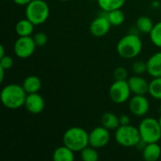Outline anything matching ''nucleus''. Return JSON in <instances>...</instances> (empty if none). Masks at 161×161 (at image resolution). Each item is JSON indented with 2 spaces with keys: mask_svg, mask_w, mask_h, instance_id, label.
<instances>
[{
  "mask_svg": "<svg viewBox=\"0 0 161 161\" xmlns=\"http://www.w3.org/2000/svg\"><path fill=\"white\" fill-rule=\"evenodd\" d=\"M27 93L22 85L8 84L5 86L0 93L3 106L8 109H18L25 105Z\"/></svg>",
  "mask_w": 161,
  "mask_h": 161,
  "instance_id": "obj_1",
  "label": "nucleus"
},
{
  "mask_svg": "<svg viewBox=\"0 0 161 161\" xmlns=\"http://www.w3.org/2000/svg\"><path fill=\"white\" fill-rule=\"evenodd\" d=\"M116 50L121 58L132 59L141 54L142 50V42L139 35L129 33L119 40Z\"/></svg>",
  "mask_w": 161,
  "mask_h": 161,
  "instance_id": "obj_2",
  "label": "nucleus"
},
{
  "mask_svg": "<svg viewBox=\"0 0 161 161\" xmlns=\"http://www.w3.org/2000/svg\"><path fill=\"white\" fill-rule=\"evenodd\" d=\"M62 142L64 145L72 149L74 152H80L90 145L89 133L79 126L70 127L64 132Z\"/></svg>",
  "mask_w": 161,
  "mask_h": 161,
  "instance_id": "obj_3",
  "label": "nucleus"
},
{
  "mask_svg": "<svg viewBox=\"0 0 161 161\" xmlns=\"http://www.w3.org/2000/svg\"><path fill=\"white\" fill-rule=\"evenodd\" d=\"M25 18L35 25L45 23L50 14V8L44 0H32L25 6Z\"/></svg>",
  "mask_w": 161,
  "mask_h": 161,
  "instance_id": "obj_4",
  "label": "nucleus"
},
{
  "mask_svg": "<svg viewBox=\"0 0 161 161\" xmlns=\"http://www.w3.org/2000/svg\"><path fill=\"white\" fill-rule=\"evenodd\" d=\"M139 131L142 141L145 143L158 142L161 140V126L159 121L152 118H144L139 125Z\"/></svg>",
  "mask_w": 161,
  "mask_h": 161,
  "instance_id": "obj_5",
  "label": "nucleus"
},
{
  "mask_svg": "<svg viewBox=\"0 0 161 161\" xmlns=\"http://www.w3.org/2000/svg\"><path fill=\"white\" fill-rule=\"evenodd\" d=\"M141 140L139 128L131 125H120L115 131V141L121 146L134 147L138 145Z\"/></svg>",
  "mask_w": 161,
  "mask_h": 161,
  "instance_id": "obj_6",
  "label": "nucleus"
},
{
  "mask_svg": "<svg viewBox=\"0 0 161 161\" xmlns=\"http://www.w3.org/2000/svg\"><path fill=\"white\" fill-rule=\"evenodd\" d=\"M131 90L127 80H115L109 87L108 94L115 104H124L130 99Z\"/></svg>",
  "mask_w": 161,
  "mask_h": 161,
  "instance_id": "obj_7",
  "label": "nucleus"
},
{
  "mask_svg": "<svg viewBox=\"0 0 161 161\" xmlns=\"http://www.w3.org/2000/svg\"><path fill=\"white\" fill-rule=\"evenodd\" d=\"M36 43L31 36H25V37H19L13 45V50L19 58H30L35 50H36Z\"/></svg>",
  "mask_w": 161,
  "mask_h": 161,
  "instance_id": "obj_8",
  "label": "nucleus"
},
{
  "mask_svg": "<svg viewBox=\"0 0 161 161\" xmlns=\"http://www.w3.org/2000/svg\"><path fill=\"white\" fill-rule=\"evenodd\" d=\"M110 141V133L109 130L103 125L94 127L89 133V142L90 145L96 148L101 149L108 145Z\"/></svg>",
  "mask_w": 161,
  "mask_h": 161,
  "instance_id": "obj_9",
  "label": "nucleus"
},
{
  "mask_svg": "<svg viewBox=\"0 0 161 161\" xmlns=\"http://www.w3.org/2000/svg\"><path fill=\"white\" fill-rule=\"evenodd\" d=\"M128 107H129L130 112L133 115L138 116V117H143L149 111L150 103L145 95L134 94V96L129 99Z\"/></svg>",
  "mask_w": 161,
  "mask_h": 161,
  "instance_id": "obj_10",
  "label": "nucleus"
},
{
  "mask_svg": "<svg viewBox=\"0 0 161 161\" xmlns=\"http://www.w3.org/2000/svg\"><path fill=\"white\" fill-rule=\"evenodd\" d=\"M111 27V24L107 17V12L105 15H99L93 19L90 25V32L92 36L100 38L106 36Z\"/></svg>",
  "mask_w": 161,
  "mask_h": 161,
  "instance_id": "obj_11",
  "label": "nucleus"
},
{
  "mask_svg": "<svg viewBox=\"0 0 161 161\" xmlns=\"http://www.w3.org/2000/svg\"><path fill=\"white\" fill-rule=\"evenodd\" d=\"M24 107L28 112L32 114H39L43 111L45 108V101L38 92L27 93Z\"/></svg>",
  "mask_w": 161,
  "mask_h": 161,
  "instance_id": "obj_12",
  "label": "nucleus"
},
{
  "mask_svg": "<svg viewBox=\"0 0 161 161\" xmlns=\"http://www.w3.org/2000/svg\"><path fill=\"white\" fill-rule=\"evenodd\" d=\"M131 92L138 95H145L149 93V82L142 75H133L127 79Z\"/></svg>",
  "mask_w": 161,
  "mask_h": 161,
  "instance_id": "obj_13",
  "label": "nucleus"
},
{
  "mask_svg": "<svg viewBox=\"0 0 161 161\" xmlns=\"http://www.w3.org/2000/svg\"><path fill=\"white\" fill-rule=\"evenodd\" d=\"M147 73L153 78L161 76V51L155 53L148 58Z\"/></svg>",
  "mask_w": 161,
  "mask_h": 161,
  "instance_id": "obj_14",
  "label": "nucleus"
},
{
  "mask_svg": "<svg viewBox=\"0 0 161 161\" xmlns=\"http://www.w3.org/2000/svg\"><path fill=\"white\" fill-rule=\"evenodd\" d=\"M161 157V147L158 142L146 143L142 149V158L145 161H157Z\"/></svg>",
  "mask_w": 161,
  "mask_h": 161,
  "instance_id": "obj_15",
  "label": "nucleus"
},
{
  "mask_svg": "<svg viewBox=\"0 0 161 161\" xmlns=\"http://www.w3.org/2000/svg\"><path fill=\"white\" fill-rule=\"evenodd\" d=\"M22 86L26 93L39 92L42 88V81L37 75H28L23 81Z\"/></svg>",
  "mask_w": 161,
  "mask_h": 161,
  "instance_id": "obj_16",
  "label": "nucleus"
},
{
  "mask_svg": "<svg viewBox=\"0 0 161 161\" xmlns=\"http://www.w3.org/2000/svg\"><path fill=\"white\" fill-rule=\"evenodd\" d=\"M53 159L55 161H73L75 159V152L63 144L55 149L53 152Z\"/></svg>",
  "mask_w": 161,
  "mask_h": 161,
  "instance_id": "obj_17",
  "label": "nucleus"
},
{
  "mask_svg": "<svg viewBox=\"0 0 161 161\" xmlns=\"http://www.w3.org/2000/svg\"><path fill=\"white\" fill-rule=\"evenodd\" d=\"M35 25L29 21L27 18L22 19L17 22L15 25V32L19 37H25V36H31V34L34 31Z\"/></svg>",
  "mask_w": 161,
  "mask_h": 161,
  "instance_id": "obj_18",
  "label": "nucleus"
},
{
  "mask_svg": "<svg viewBox=\"0 0 161 161\" xmlns=\"http://www.w3.org/2000/svg\"><path fill=\"white\" fill-rule=\"evenodd\" d=\"M101 124L108 130H116L120 125V117L112 112H106L101 117Z\"/></svg>",
  "mask_w": 161,
  "mask_h": 161,
  "instance_id": "obj_19",
  "label": "nucleus"
},
{
  "mask_svg": "<svg viewBox=\"0 0 161 161\" xmlns=\"http://www.w3.org/2000/svg\"><path fill=\"white\" fill-rule=\"evenodd\" d=\"M99 8L104 12H108L114 9L122 8L126 0H96Z\"/></svg>",
  "mask_w": 161,
  "mask_h": 161,
  "instance_id": "obj_20",
  "label": "nucleus"
},
{
  "mask_svg": "<svg viewBox=\"0 0 161 161\" xmlns=\"http://www.w3.org/2000/svg\"><path fill=\"white\" fill-rule=\"evenodd\" d=\"M137 28L139 29L140 32L144 33V34H149L153 27H154V23L151 20L150 17L148 16H141L137 20Z\"/></svg>",
  "mask_w": 161,
  "mask_h": 161,
  "instance_id": "obj_21",
  "label": "nucleus"
},
{
  "mask_svg": "<svg viewBox=\"0 0 161 161\" xmlns=\"http://www.w3.org/2000/svg\"><path fill=\"white\" fill-rule=\"evenodd\" d=\"M107 17L108 18L111 25L113 26H119L123 25L125 19V13L123 12V10H121V8L107 12Z\"/></svg>",
  "mask_w": 161,
  "mask_h": 161,
  "instance_id": "obj_22",
  "label": "nucleus"
},
{
  "mask_svg": "<svg viewBox=\"0 0 161 161\" xmlns=\"http://www.w3.org/2000/svg\"><path fill=\"white\" fill-rule=\"evenodd\" d=\"M149 94L157 100H161V76L154 77L149 82Z\"/></svg>",
  "mask_w": 161,
  "mask_h": 161,
  "instance_id": "obj_23",
  "label": "nucleus"
},
{
  "mask_svg": "<svg viewBox=\"0 0 161 161\" xmlns=\"http://www.w3.org/2000/svg\"><path fill=\"white\" fill-rule=\"evenodd\" d=\"M79 153H80V158L83 161H96L99 158L97 149L91 145H88Z\"/></svg>",
  "mask_w": 161,
  "mask_h": 161,
  "instance_id": "obj_24",
  "label": "nucleus"
},
{
  "mask_svg": "<svg viewBox=\"0 0 161 161\" xmlns=\"http://www.w3.org/2000/svg\"><path fill=\"white\" fill-rule=\"evenodd\" d=\"M149 35L154 45L161 48V21L154 25V27Z\"/></svg>",
  "mask_w": 161,
  "mask_h": 161,
  "instance_id": "obj_25",
  "label": "nucleus"
},
{
  "mask_svg": "<svg viewBox=\"0 0 161 161\" xmlns=\"http://www.w3.org/2000/svg\"><path fill=\"white\" fill-rule=\"evenodd\" d=\"M132 71L134 74L138 75H142L145 73H147V61H142V60H137L133 63L132 65Z\"/></svg>",
  "mask_w": 161,
  "mask_h": 161,
  "instance_id": "obj_26",
  "label": "nucleus"
},
{
  "mask_svg": "<svg viewBox=\"0 0 161 161\" xmlns=\"http://www.w3.org/2000/svg\"><path fill=\"white\" fill-rule=\"evenodd\" d=\"M128 73L125 67H117L113 72V77L115 80H127Z\"/></svg>",
  "mask_w": 161,
  "mask_h": 161,
  "instance_id": "obj_27",
  "label": "nucleus"
},
{
  "mask_svg": "<svg viewBox=\"0 0 161 161\" xmlns=\"http://www.w3.org/2000/svg\"><path fill=\"white\" fill-rule=\"evenodd\" d=\"M33 39L35 41L36 45L39 46V47L45 45L47 43V41H48L47 35L45 33H43V32H38V33H36L33 36Z\"/></svg>",
  "mask_w": 161,
  "mask_h": 161,
  "instance_id": "obj_28",
  "label": "nucleus"
},
{
  "mask_svg": "<svg viewBox=\"0 0 161 161\" xmlns=\"http://www.w3.org/2000/svg\"><path fill=\"white\" fill-rule=\"evenodd\" d=\"M13 63H14V60H13L12 57H10V56L5 55L4 57L0 58V67L4 68L6 71L10 69L13 66Z\"/></svg>",
  "mask_w": 161,
  "mask_h": 161,
  "instance_id": "obj_29",
  "label": "nucleus"
},
{
  "mask_svg": "<svg viewBox=\"0 0 161 161\" xmlns=\"http://www.w3.org/2000/svg\"><path fill=\"white\" fill-rule=\"evenodd\" d=\"M120 125H130V118L124 114V115H121L120 116Z\"/></svg>",
  "mask_w": 161,
  "mask_h": 161,
  "instance_id": "obj_30",
  "label": "nucleus"
},
{
  "mask_svg": "<svg viewBox=\"0 0 161 161\" xmlns=\"http://www.w3.org/2000/svg\"><path fill=\"white\" fill-rule=\"evenodd\" d=\"M16 5L18 6H26L27 4H29L32 0H12Z\"/></svg>",
  "mask_w": 161,
  "mask_h": 161,
  "instance_id": "obj_31",
  "label": "nucleus"
},
{
  "mask_svg": "<svg viewBox=\"0 0 161 161\" xmlns=\"http://www.w3.org/2000/svg\"><path fill=\"white\" fill-rule=\"evenodd\" d=\"M5 69L4 68H2V67H0V82L2 83L3 82V80H4V77H5Z\"/></svg>",
  "mask_w": 161,
  "mask_h": 161,
  "instance_id": "obj_32",
  "label": "nucleus"
},
{
  "mask_svg": "<svg viewBox=\"0 0 161 161\" xmlns=\"http://www.w3.org/2000/svg\"><path fill=\"white\" fill-rule=\"evenodd\" d=\"M5 56V48L3 45H0V58Z\"/></svg>",
  "mask_w": 161,
  "mask_h": 161,
  "instance_id": "obj_33",
  "label": "nucleus"
},
{
  "mask_svg": "<svg viewBox=\"0 0 161 161\" xmlns=\"http://www.w3.org/2000/svg\"><path fill=\"white\" fill-rule=\"evenodd\" d=\"M158 121H159V124H160V126H161V116L159 117V119H158Z\"/></svg>",
  "mask_w": 161,
  "mask_h": 161,
  "instance_id": "obj_34",
  "label": "nucleus"
},
{
  "mask_svg": "<svg viewBox=\"0 0 161 161\" xmlns=\"http://www.w3.org/2000/svg\"><path fill=\"white\" fill-rule=\"evenodd\" d=\"M58 1H61V2H65V1H69V0H58Z\"/></svg>",
  "mask_w": 161,
  "mask_h": 161,
  "instance_id": "obj_35",
  "label": "nucleus"
},
{
  "mask_svg": "<svg viewBox=\"0 0 161 161\" xmlns=\"http://www.w3.org/2000/svg\"><path fill=\"white\" fill-rule=\"evenodd\" d=\"M160 110H161V107H160Z\"/></svg>",
  "mask_w": 161,
  "mask_h": 161,
  "instance_id": "obj_36",
  "label": "nucleus"
}]
</instances>
